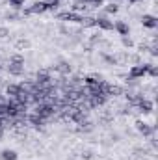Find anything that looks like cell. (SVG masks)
Returning <instances> with one entry per match:
<instances>
[{
  "instance_id": "6da1fadb",
  "label": "cell",
  "mask_w": 158,
  "mask_h": 160,
  "mask_svg": "<svg viewBox=\"0 0 158 160\" xmlns=\"http://www.w3.org/2000/svg\"><path fill=\"white\" fill-rule=\"evenodd\" d=\"M147 67L149 63H143V65H134L130 69V78H143L147 75Z\"/></svg>"
},
{
  "instance_id": "7a4b0ae2",
  "label": "cell",
  "mask_w": 158,
  "mask_h": 160,
  "mask_svg": "<svg viewBox=\"0 0 158 160\" xmlns=\"http://www.w3.org/2000/svg\"><path fill=\"white\" fill-rule=\"evenodd\" d=\"M58 19H62V21H69V22H80L82 15L75 13V11H63V13L58 15Z\"/></svg>"
},
{
  "instance_id": "3957f363",
  "label": "cell",
  "mask_w": 158,
  "mask_h": 160,
  "mask_svg": "<svg viewBox=\"0 0 158 160\" xmlns=\"http://www.w3.org/2000/svg\"><path fill=\"white\" fill-rule=\"evenodd\" d=\"M36 114H37L39 118H48V116L54 114V106H52V104H39L37 110H36Z\"/></svg>"
},
{
  "instance_id": "277c9868",
  "label": "cell",
  "mask_w": 158,
  "mask_h": 160,
  "mask_svg": "<svg viewBox=\"0 0 158 160\" xmlns=\"http://www.w3.org/2000/svg\"><path fill=\"white\" fill-rule=\"evenodd\" d=\"M95 26H99V28H102V30H114V22L112 21H108L106 17H97L95 19Z\"/></svg>"
},
{
  "instance_id": "5b68a950",
  "label": "cell",
  "mask_w": 158,
  "mask_h": 160,
  "mask_svg": "<svg viewBox=\"0 0 158 160\" xmlns=\"http://www.w3.org/2000/svg\"><path fill=\"white\" fill-rule=\"evenodd\" d=\"M43 11H47L45 2H34L30 8H26V9H24V13H26V15H32V13H43Z\"/></svg>"
},
{
  "instance_id": "8992f818",
  "label": "cell",
  "mask_w": 158,
  "mask_h": 160,
  "mask_svg": "<svg viewBox=\"0 0 158 160\" xmlns=\"http://www.w3.org/2000/svg\"><path fill=\"white\" fill-rule=\"evenodd\" d=\"M141 24L147 26V28H156L158 21H156V17H153V15H143L141 17Z\"/></svg>"
},
{
  "instance_id": "52a82bcc",
  "label": "cell",
  "mask_w": 158,
  "mask_h": 160,
  "mask_svg": "<svg viewBox=\"0 0 158 160\" xmlns=\"http://www.w3.org/2000/svg\"><path fill=\"white\" fill-rule=\"evenodd\" d=\"M7 69H9V73H11V75L19 77V75H22V71H24V65H22V63H13V62H9Z\"/></svg>"
},
{
  "instance_id": "ba28073f",
  "label": "cell",
  "mask_w": 158,
  "mask_h": 160,
  "mask_svg": "<svg viewBox=\"0 0 158 160\" xmlns=\"http://www.w3.org/2000/svg\"><path fill=\"white\" fill-rule=\"evenodd\" d=\"M6 91H7V95H11L13 99H17V97L22 93V86H17V84H9Z\"/></svg>"
},
{
  "instance_id": "9c48e42d",
  "label": "cell",
  "mask_w": 158,
  "mask_h": 160,
  "mask_svg": "<svg viewBox=\"0 0 158 160\" xmlns=\"http://www.w3.org/2000/svg\"><path fill=\"white\" fill-rule=\"evenodd\" d=\"M136 127H138V130L143 134V136H151L153 134V127H149L147 123H143V121H138L136 123Z\"/></svg>"
},
{
  "instance_id": "30bf717a",
  "label": "cell",
  "mask_w": 158,
  "mask_h": 160,
  "mask_svg": "<svg viewBox=\"0 0 158 160\" xmlns=\"http://www.w3.org/2000/svg\"><path fill=\"white\" fill-rule=\"evenodd\" d=\"M0 158L2 160H17V153L13 149H6V151H2Z\"/></svg>"
},
{
  "instance_id": "8fae6325",
  "label": "cell",
  "mask_w": 158,
  "mask_h": 160,
  "mask_svg": "<svg viewBox=\"0 0 158 160\" xmlns=\"http://www.w3.org/2000/svg\"><path fill=\"white\" fill-rule=\"evenodd\" d=\"M82 9H87V2L86 0H75L73 2V11H82Z\"/></svg>"
},
{
  "instance_id": "7c38bea8",
  "label": "cell",
  "mask_w": 158,
  "mask_h": 160,
  "mask_svg": "<svg viewBox=\"0 0 158 160\" xmlns=\"http://www.w3.org/2000/svg\"><path fill=\"white\" fill-rule=\"evenodd\" d=\"M140 108H141V112H143V114H149V112L153 110V102H151V101H147V99H143V101L140 102Z\"/></svg>"
},
{
  "instance_id": "4fadbf2b",
  "label": "cell",
  "mask_w": 158,
  "mask_h": 160,
  "mask_svg": "<svg viewBox=\"0 0 158 160\" xmlns=\"http://www.w3.org/2000/svg\"><path fill=\"white\" fill-rule=\"evenodd\" d=\"M114 28L117 30V32L121 34V36H126V34H128V26H126V24H125L123 21H119L117 24H114Z\"/></svg>"
},
{
  "instance_id": "5bb4252c",
  "label": "cell",
  "mask_w": 158,
  "mask_h": 160,
  "mask_svg": "<svg viewBox=\"0 0 158 160\" xmlns=\"http://www.w3.org/2000/svg\"><path fill=\"white\" fill-rule=\"evenodd\" d=\"M54 69L60 71V73H69V71H71V65H69L67 62H60L58 65H54Z\"/></svg>"
},
{
  "instance_id": "9a60e30c",
  "label": "cell",
  "mask_w": 158,
  "mask_h": 160,
  "mask_svg": "<svg viewBox=\"0 0 158 160\" xmlns=\"http://www.w3.org/2000/svg\"><path fill=\"white\" fill-rule=\"evenodd\" d=\"M50 80V75H48V71H41V73H37V84H47Z\"/></svg>"
},
{
  "instance_id": "2e32d148",
  "label": "cell",
  "mask_w": 158,
  "mask_h": 160,
  "mask_svg": "<svg viewBox=\"0 0 158 160\" xmlns=\"http://www.w3.org/2000/svg\"><path fill=\"white\" fill-rule=\"evenodd\" d=\"M80 24L82 26H95V17H82Z\"/></svg>"
},
{
  "instance_id": "e0dca14e",
  "label": "cell",
  "mask_w": 158,
  "mask_h": 160,
  "mask_svg": "<svg viewBox=\"0 0 158 160\" xmlns=\"http://www.w3.org/2000/svg\"><path fill=\"white\" fill-rule=\"evenodd\" d=\"M45 2V8L47 9H56L60 6V0H43Z\"/></svg>"
},
{
  "instance_id": "ac0fdd59",
  "label": "cell",
  "mask_w": 158,
  "mask_h": 160,
  "mask_svg": "<svg viewBox=\"0 0 158 160\" xmlns=\"http://www.w3.org/2000/svg\"><path fill=\"white\" fill-rule=\"evenodd\" d=\"M104 11H106V13H117V11H119V6L116 4V2H110V4L104 8Z\"/></svg>"
},
{
  "instance_id": "d6986e66",
  "label": "cell",
  "mask_w": 158,
  "mask_h": 160,
  "mask_svg": "<svg viewBox=\"0 0 158 160\" xmlns=\"http://www.w3.org/2000/svg\"><path fill=\"white\" fill-rule=\"evenodd\" d=\"M101 82H102L101 77H99V78H97V77H87V78H86V84H87V86H99Z\"/></svg>"
},
{
  "instance_id": "ffe728a7",
  "label": "cell",
  "mask_w": 158,
  "mask_h": 160,
  "mask_svg": "<svg viewBox=\"0 0 158 160\" xmlns=\"http://www.w3.org/2000/svg\"><path fill=\"white\" fill-rule=\"evenodd\" d=\"M9 62H13V63H22V65H24V58L19 56V54H13V56L9 58Z\"/></svg>"
},
{
  "instance_id": "44dd1931",
  "label": "cell",
  "mask_w": 158,
  "mask_h": 160,
  "mask_svg": "<svg viewBox=\"0 0 158 160\" xmlns=\"http://www.w3.org/2000/svg\"><path fill=\"white\" fill-rule=\"evenodd\" d=\"M28 47H30V41H26V39L17 41V48H28Z\"/></svg>"
},
{
  "instance_id": "7402d4cb",
  "label": "cell",
  "mask_w": 158,
  "mask_h": 160,
  "mask_svg": "<svg viewBox=\"0 0 158 160\" xmlns=\"http://www.w3.org/2000/svg\"><path fill=\"white\" fill-rule=\"evenodd\" d=\"M9 6H13V8H21V6H24V0H9Z\"/></svg>"
},
{
  "instance_id": "603a6c76",
  "label": "cell",
  "mask_w": 158,
  "mask_h": 160,
  "mask_svg": "<svg viewBox=\"0 0 158 160\" xmlns=\"http://www.w3.org/2000/svg\"><path fill=\"white\" fill-rule=\"evenodd\" d=\"M123 45L130 48V47H132V39H130V38H126V36H123Z\"/></svg>"
},
{
  "instance_id": "cb8c5ba5",
  "label": "cell",
  "mask_w": 158,
  "mask_h": 160,
  "mask_svg": "<svg viewBox=\"0 0 158 160\" xmlns=\"http://www.w3.org/2000/svg\"><path fill=\"white\" fill-rule=\"evenodd\" d=\"M6 36H9L7 28H2V26H0V38H6Z\"/></svg>"
},
{
  "instance_id": "d4e9b609",
  "label": "cell",
  "mask_w": 158,
  "mask_h": 160,
  "mask_svg": "<svg viewBox=\"0 0 158 160\" xmlns=\"http://www.w3.org/2000/svg\"><path fill=\"white\" fill-rule=\"evenodd\" d=\"M130 2H138V0H130Z\"/></svg>"
},
{
  "instance_id": "484cf974",
  "label": "cell",
  "mask_w": 158,
  "mask_h": 160,
  "mask_svg": "<svg viewBox=\"0 0 158 160\" xmlns=\"http://www.w3.org/2000/svg\"><path fill=\"white\" fill-rule=\"evenodd\" d=\"M0 69H2V67H0Z\"/></svg>"
}]
</instances>
